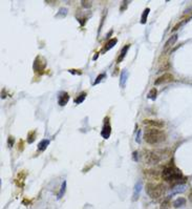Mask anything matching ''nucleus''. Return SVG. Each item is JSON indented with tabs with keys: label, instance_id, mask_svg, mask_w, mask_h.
Here are the masks:
<instances>
[{
	"label": "nucleus",
	"instance_id": "obj_4",
	"mask_svg": "<svg viewBox=\"0 0 192 209\" xmlns=\"http://www.w3.org/2000/svg\"><path fill=\"white\" fill-rule=\"evenodd\" d=\"M162 157L159 155V152L155 151H147L145 154V160L148 164H157L161 161Z\"/></svg>",
	"mask_w": 192,
	"mask_h": 209
},
{
	"label": "nucleus",
	"instance_id": "obj_22",
	"mask_svg": "<svg viewBox=\"0 0 192 209\" xmlns=\"http://www.w3.org/2000/svg\"><path fill=\"white\" fill-rule=\"evenodd\" d=\"M35 136H36V131H31V132H29V136H27V142L33 143L34 140H35Z\"/></svg>",
	"mask_w": 192,
	"mask_h": 209
},
{
	"label": "nucleus",
	"instance_id": "obj_11",
	"mask_svg": "<svg viewBox=\"0 0 192 209\" xmlns=\"http://www.w3.org/2000/svg\"><path fill=\"white\" fill-rule=\"evenodd\" d=\"M177 34L171 36V37H170L169 39L166 41L165 45H164V51H167L168 49H170V47L172 46V45L177 42Z\"/></svg>",
	"mask_w": 192,
	"mask_h": 209
},
{
	"label": "nucleus",
	"instance_id": "obj_13",
	"mask_svg": "<svg viewBox=\"0 0 192 209\" xmlns=\"http://www.w3.org/2000/svg\"><path fill=\"white\" fill-rule=\"evenodd\" d=\"M186 203H187L186 199L183 198V196H179V198H177V200L172 203V205H173V207H175V208H181V207L185 206Z\"/></svg>",
	"mask_w": 192,
	"mask_h": 209
},
{
	"label": "nucleus",
	"instance_id": "obj_14",
	"mask_svg": "<svg viewBox=\"0 0 192 209\" xmlns=\"http://www.w3.org/2000/svg\"><path fill=\"white\" fill-rule=\"evenodd\" d=\"M117 42H118V39H117V38H113V39L109 40L108 42H107V43L105 44V46H104L103 53H105V52H107V51H109L110 49H113V47L115 46V44H117Z\"/></svg>",
	"mask_w": 192,
	"mask_h": 209
},
{
	"label": "nucleus",
	"instance_id": "obj_25",
	"mask_svg": "<svg viewBox=\"0 0 192 209\" xmlns=\"http://www.w3.org/2000/svg\"><path fill=\"white\" fill-rule=\"evenodd\" d=\"M169 201L168 200H165L163 203H162V205H161V209H168L169 208Z\"/></svg>",
	"mask_w": 192,
	"mask_h": 209
},
{
	"label": "nucleus",
	"instance_id": "obj_7",
	"mask_svg": "<svg viewBox=\"0 0 192 209\" xmlns=\"http://www.w3.org/2000/svg\"><path fill=\"white\" fill-rule=\"evenodd\" d=\"M174 80L173 78V76L171 74H164L163 76L159 77L157 80L154 81V85H160V84H163V83H168V82H171V81Z\"/></svg>",
	"mask_w": 192,
	"mask_h": 209
},
{
	"label": "nucleus",
	"instance_id": "obj_23",
	"mask_svg": "<svg viewBox=\"0 0 192 209\" xmlns=\"http://www.w3.org/2000/svg\"><path fill=\"white\" fill-rule=\"evenodd\" d=\"M66 14H67V9H65V7H62V9H60L59 10V12H58V14H57V17H65L66 16Z\"/></svg>",
	"mask_w": 192,
	"mask_h": 209
},
{
	"label": "nucleus",
	"instance_id": "obj_21",
	"mask_svg": "<svg viewBox=\"0 0 192 209\" xmlns=\"http://www.w3.org/2000/svg\"><path fill=\"white\" fill-rule=\"evenodd\" d=\"M65 189H66V181H64L63 184H62L61 189H60V192H59V194H58V199H61L62 196H63L64 192H65Z\"/></svg>",
	"mask_w": 192,
	"mask_h": 209
},
{
	"label": "nucleus",
	"instance_id": "obj_15",
	"mask_svg": "<svg viewBox=\"0 0 192 209\" xmlns=\"http://www.w3.org/2000/svg\"><path fill=\"white\" fill-rule=\"evenodd\" d=\"M129 47H130V44H127V45H125V46H124L123 49H122L121 54H120L119 58H118V60H117L118 63L122 62V60H123L124 57L126 56V54H127V51H128V49H129Z\"/></svg>",
	"mask_w": 192,
	"mask_h": 209
},
{
	"label": "nucleus",
	"instance_id": "obj_27",
	"mask_svg": "<svg viewBox=\"0 0 192 209\" xmlns=\"http://www.w3.org/2000/svg\"><path fill=\"white\" fill-rule=\"evenodd\" d=\"M141 135H142V130L141 129H139V131H138V135H137V138H135V141H137L138 143H141Z\"/></svg>",
	"mask_w": 192,
	"mask_h": 209
},
{
	"label": "nucleus",
	"instance_id": "obj_20",
	"mask_svg": "<svg viewBox=\"0 0 192 209\" xmlns=\"http://www.w3.org/2000/svg\"><path fill=\"white\" fill-rule=\"evenodd\" d=\"M157 88H154L153 87L152 89H151L150 91H149V93H148V99H150V100H153L154 101L155 100V98H157Z\"/></svg>",
	"mask_w": 192,
	"mask_h": 209
},
{
	"label": "nucleus",
	"instance_id": "obj_1",
	"mask_svg": "<svg viewBox=\"0 0 192 209\" xmlns=\"http://www.w3.org/2000/svg\"><path fill=\"white\" fill-rule=\"evenodd\" d=\"M145 141L149 145H157L166 140V135L163 130L157 128H147L144 136Z\"/></svg>",
	"mask_w": 192,
	"mask_h": 209
},
{
	"label": "nucleus",
	"instance_id": "obj_28",
	"mask_svg": "<svg viewBox=\"0 0 192 209\" xmlns=\"http://www.w3.org/2000/svg\"><path fill=\"white\" fill-rule=\"evenodd\" d=\"M138 151H135L133 152V159H135V161H138Z\"/></svg>",
	"mask_w": 192,
	"mask_h": 209
},
{
	"label": "nucleus",
	"instance_id": "obj_17",
	"mask_svg": "<svg viewBox=\"0 0 192 209\" xmlns=\"http://www.w3.org/2000/svg\"><path fill=\"white\" fill-rule=\"evenodd\" d=\"M149 12H150V9L149 7H147V9L144 10L143 14H142V17H141V23L142 24H145L146 21H147V17L148 15H149Z\"/></svg>",
	"mask_w": 192,
	"mask_h": 209
},
{
	"label": "nucleus",
	"instance_id": "obj_19",
	"mask_svg": "<svg viewBox=\"0 0 192 209\" xmlns=\"http://www.w3.org/2000/svg\"><path fill=\"white\" fill-rule=\"evenodd\" d=\"M86 96H87V93H85V91H83V93H81L79 95V97H78L77 99L75 100V103L76 104H81L82 102H83L84 100H85V98H86Z\"/></svg>",
	"mask_w": 192,
	"mask_h": 209
},
{
	"label": "nucleus",
	"instance_id": "obj_5",
	"mask_svg": "<svg viewBox=\"0 0 192 209\" xmlns=\"http://www.w3.org/2000/svg\"><path fill=\"white\" fill-rule=\"evenodd\" d=\"M46 66V61L42 58L41 56H38L34 62V71L36 73H43V69Z\"/></svg>",
	"mask_w": 192,
	"mask_h": 209
},
{
	"label": "nucleus",
	"instance_id": "obj_16",
	"mask_svg": "<svg viewBox=\"0 0 192 209\" xmlns=\"http://www.w3.org/2000/svg\"><path fill=\"white\" fill-rule=\"evenodd\" d=\"M49 140L44 139V140H42L41 142H39V144H38V149H39L40 151H44L45 149H46V147L49 146Z\"/></svg>",
	"mask_w": 192,
	"mask_h": 209
},
{
	"label": "nucleus",
	"instance_id": "obj_26",
	"mask_svg": "<svg viewBox=\"0 0 192 209\" xmlns=\"http://www.w3.org/2000/svg\"><path fill=\"white\" fill-rule=\"evenodd\" d=\"M81 4H82V7H91V1H81Z\"/></svg>",
	"mask_w": 192,
	"mask_h": 209
},
{
	"label": "nucleus",
	"instance_id": "obj_6",
	"mask_svg": "<svg viewBox=\"0 0 192 209\" xmlns=\"http://www.w3.org/2000/svg\"><path fill=\"white\" fill-rule=\"evenodd\" d=\"M110 134H111V126L109 124V118L106 117L105 123H104V126L101 131V136L103 137V139H108L110 137Z\"/></svg>",
	"mask_w": 192,
	"mask_h": 209
},
{
	"label": "nucleus",
	"instance_id": "obj_2",
	"mask_svg": "<svg viewBox=\"0 0 192 209\" xmlns=\"http://www.w3.org/2000/svg\"><path fill=\"white\" fill-rule=\"evenodd\" d=\"M163 179L167 182H177L183 179V174L174 166H166L163 169Z\"/></svg>",
	"mask_w": 192,
	"mask_h": 209
},
{
	"label": "nucleus",
	"instance_id": "obj_12",
	"mask_svg": "<svg viewBox=\"0 0 192 209\" xmlns=\"http://www.w3.org/2000/svg\"><path fill=\"white\" fill-rule=\"evenodd\" d=\"M128 76H129L128 71H126V69H123L121 73V78H120V85H121V87H123V88L125 87L126 82H127Z\"/></svg>",
	"mask_w": 192,
	"mask_h": 209
},
{
	"label": "nucleus",
	"instance_id": "obj_10",
	"mask_svg": "<svg viewBox=\"0 0 192 209\" xmlns=\"http://www.w3.org/2000/svg\"><path fill=\"white\" fill-rule=\"evenodd\" d=\"M68 100H69V95L67 93H65V91H63V93H60V97H59V105H61V106H65V105L68 103Z\"/></svg>",
	"mask_w": 192,
	"mask_h": 209
},
{
	"label": "nucleus",
	"instance_id": "obj_3",
	"mask_svg": "<svg viewBox=\"0 0 192 209\" xmlns=\"http://www.w3.org/2000/svg\"><path fill=\"white\" fill-rule=\"evenodd\" d=\"M146 190H147V194H149L151 199H159L160 196H162L165 194V186L162 184L154 185L151 184V183H148L146 185Z\"/></svg>",
	"mask_w": 192,
	"mask_h": 209
},
{
	"label": "nucleus",
	"instance_id": "obj_24",
	"mask_svg": "<svg viewBox=\"0 0 192 209\" xmlns=\"http://www.w3.org/2000/svg\"><path fill=\"white\" fill-rule=\"evenodd\" d=\"M105 76H106L105 74H100V75L97 77V79H96V81L93 82V84H95V85H96V84H99V83L101 82V81L103 80L104 78H105Z\"/></svg>",
	"mask_w": 192,
	"mask_h": 209
},
{
	"label": "nucleus",
	"instance_id": "obj_18",
	"mask_svg": "<svg viewBox=\"0 0 192 209\" xmlns=\"http://www.w3.org/2000/svg\"><path fill=\"white\" fill-rule=\"evenodd\" d=\"M186 189V186L185 185H177V186H174L172 189V191H171V194H179V192H183L184 190Z\"/></svg>",
	"mask_w": 192,
	"mask_h": 209
},
{
	"label": "nucleus",
	"instance_id": "obj_8",
	"mask_svg": "<svg viewBox=\"0 0 192 209\" xmlns=\"http://www.w3.org/2000/svg\"><path fill=\"white\" fill-rule=\"evenodd\" d=\"M143 123L145 125H148V126L154 127V128H161L165 125V123L163 121L160 120H150V119H146V120L143 121Z\"/></svg>",
	"mask_w": 192,
	"mask_h": 209
},
{
	"label": "nucleus",
	"instance_id": "obj_9",
	"mask_svg": "<svg viewBox=\"0 0 192 209\" xmlns=\"http://www.w3.org/2000/svg\"><path fill=\"white\" fill-rule=\"evenodd\" d=\"M142 188H143V184H142L141 181H139V182H138L137 184H135V189H133V194H132V201H133V202L138 201V199H139V196H140V192H141Z\"/></svg>",
	"mask_w": 192,
	"mask_h": 209
}]
</instances>
